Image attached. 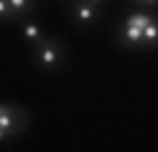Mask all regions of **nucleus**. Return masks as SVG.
<instances>
[{"label": "nucleus", "mask_w": 158, "mask_h": 152, "mask_svg": "<svg viewBox=\"0 0 158 152\" xmlns=\"http://www.w3.org/2000/svg\"><path fill=\"white\" fill-rule=\"evenodd\" d=\"M133 3H140V0H133Z\"/></svg>", "instance_id": "f8f14e48"}, {"label": "nucleus", "mask_w": 158, "mask_h": 152, "mask_svg": "<svg viewBox=\"0 0 158 152\" xmlns=\"http://www.w3.org/2000/svg\"><path fill=\"white\" fill-rule=\"evenodd\" d=\"M10 5H8V0H0V18H8V15H10Z\"/></svg>", "instance_id": "6e6552de"}, {"label": "nucleus", "mask_w": 158, "mask_h": 152, "mask_svg": "<svg viewBox=\"0 0 158 152\" xmlns=\"http://www.w3.org/2000/svg\"><path fill=\"white\" fill-rule=\"evenodd\" d=\"M18 114H23L18 107H3L0 104V129L5 134H18L23 127L18 124Z\"/></svg>", "instance_id": "7ed1b4c3"}, {"label": "nucleus", "mask_w": 158, "mask_h": 152, "mask_svg": "<svg viewBox=\"0 0 158 152\" xmlns=\"http://www.w3.org/2000/svg\"><path fill=\"white\" fill-rule=\"evenodd\" d=\"M89 3H92V5H94V3H102V0H89Z\"/></svg>", "instance_id": "9d476101"}, {"label": "nucleus", "mask_w": 158, "mask_h": 152, "mask_svg": "<svg viewBox=\"0 0 158 152\" xmlns=\"http://www.w3.org/2000/svg\"><path fill=\"white\" fill-rule=\"evenodd\" d=\"M143 43H156V41H158V23H156V20H151V23H148L145 28H143Z\"/></svg>", "instance_id": "39448f33"}, {"label": "nucleus", "mask_w": 158, "mask_h": 152, "mask_svg": "<svg viewBox=\"0 0 158 152\" xmlns=\"http://www.w3.org/2000/svg\"><path fill=\"white\" fill-rule=\"evenodd\" d=\"M26 36H28V38H33V41H41V30H38V25L28 23V25H26Z\"/></svg>", "instance_id": "0eeeda50"}, {"label": "nucleus", "mask_w": 158, "mask_h": 152, "mask_svg": "<svg viewBox=\"0 0 158 152\" xmlns=\"http://www.w3.org/2000/svg\"><path fill=\"white\" fill-rule=\"evenodd\" d=\"M74 15H77V20H82V23H89V20H94L97 10H94V5H92V3H89V5H77Z\"/></svg>", "instance_id": "20e7f679"}, {"label": "nucleus", "mask_w": 158, "mask_h": 152, "mask_svg": "<svg viewBox=\"0 0 158 152\" xmlns=\"http://www.w3.org/2000/svg\"><path fill=\"white\" fill-rule=\"evenodd\" d=\"M36 58H38L41 66L54 68L59 61H61V48H59V43H54V41H41V43H38V51H36Z\"/></svg>", "instance_id": "f03ea898"}, {"label": "nucleus", "mask_w": 158, "mask_h": 152, "mask_svg": "<svg viewBox=\"0 0 158 152\" xmlns=\"http://www.w3.org/2000/svg\"><path fill=\"white\" fill-rule=\"evenodd\" d=\"M151 15H145V13H133L130 18H127V23H125V28H123V41L127 46H138L140 43V38H143V28L151 23Z\"/></svg>", "instance_id": "f257e3e1"}, {"label": "nucleus", "mask_w": 158, "mask_h": 152, "mask_svg": "<svg viewBox=\"0 0 158 152\" xmlns=\"http://www.w3.org/2000/svg\"><path fill=\"white\" fill-rule=\"evenodd\" d=\"M143 3H148V5H156V3H158V0H143Z\"/></svg>", "instance_id": "1a4fd4ad"}, {"label": "nucleus", "mask_w": 158, "mask_h": 152, "mask_svg": "<svg viewBox=\"0 0 158 152\" xmlns=\"http://www.w3.org/2000/svg\"><path fill=\"white\" fill-rule=\"evenodd\" d=\"M8 5H10L13 10H18V13H23V10L31 5V0H8Z\"/></svg>", "instance_id": "423d86ee"}, {"label": "nucleus", "mask_w": 158, "mask_h": 152, "mask_svg": "<svg viewBox=\"0 0 158 152\" xmlns=\"http://www.w3.org/2000/svg\"><path fill=\"white\" fill-rule=\"evenodd\" d=\"M3 137H5V132H3V129H0V139H3Z\"/></svg>", "instance_id": "9b49d317"}]
</instances>
